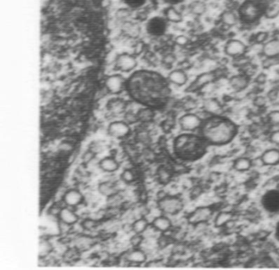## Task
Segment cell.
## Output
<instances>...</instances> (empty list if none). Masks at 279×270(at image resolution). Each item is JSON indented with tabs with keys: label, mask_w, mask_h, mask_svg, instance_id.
<instances>
[{
	"label": "cell",
	"mask_w": 279,
	"mask_h": 270,
	"mask_svg": "<svg viewBox=\"0 0 279 270\" xmlns=\"http://www.w3.org/2000/svg\"><path fill=\"white\" fill-rule=\"evenodd\" d=\"M83 200L82 193L78 190L75 189H71L65 192L63 197V202L65 204V206H68L70 207H76L82 204Z\"/></svg>",
	"instance_id": "cell-15"
},
{
	"label": "cell",
	"mask_w": 279,
	"mask_h": 270,
	"mask_svg": "<svg viewBox=\"0 0 279 270\" xmlns=\"http://www.w3.org/2000/svg\"></svg>",
	"instance_id": "cell-55"
},
{
	"label": "cell",
	"mask_w": 279,
	"mask_h": 270,
	"mask_svg": "<svg viewBox=\"0 0 279 270\" xmlns=\"http://www.w3.org/2000/svg\"><path fill=\"white\" fill-rule=\"evenodd\" d=\"M168 22L164 17H152L146 23V31L152 37L163 36L168 29Z\"/></svg>",
	"instance_id": "cell-8"
},
{
	"label": "cell",
	"mask_w": 279,
	"mask_h": 270,
	"mask_svg": "<svg viewBox=\"0 0 279 270\" xmlns=\"http://www.w3.org/2000/svg\"><path fill=\"white\" fill-rule=\"evenodd\" d=\"M220 21L227 26H234L239 21L238 15L233 11H226L220 15Z\"/></svg>",
	"instance_id": "cell-32"
},
{
	"label": "cell",
	"mask_w": 279,
	"mask_h": 270,
	"mask_svg": "<svg viewBox=\"0 0 279 270\" xmlns=\"http://www.w3.org/2000/svg\"><path fill=\"white\" fill-rule=\"evenodd\" d=\"M98 190L102 196L108 197L119 193V187L115 181H102L98 186Z\"/></svg>",
	"instance_id": "cell-22"
},
{
	"label": "cell",
	"mask_w": 279,
	"mask_h": 270,
	"mask_svg": "<svg viewBox=\"0 0 279 270\" xmlns=\"http://www.w3.org/2000/svg\"><path fill=\"white\" fill-rule=\"evenodd\" d=\"M233 168L239 173H246L253 168V159L249 156H240L233 162Z\"/></svg>",
	"instance_id": "cell-20"
},
{
	"label": "cell",
	"mask_w": 279,
	"mask_h": 270,
	"mask_svg": "<svg viewBox=\"0 0 279 270\" xmlns=\"http://www.w3.org/2000/svg\"><path fill=\"white\" fill-rule=\"evenodd\" d=\"M270 4V0H244L237 11L239 20L245 25L256 23L266 15Z\"/></svg>",
	"instance_id": "cell-4"
},
{
	"label": "cell",
	"mask_w": 279,
	"mask_h": 270,
	"mask_svg": "<svg viewBox=\"0 0 279 270\" xmlns=\"http://www.w3.org/2000/svg\"><path fill=\"white\" fill-rule=\"evenodd\" d=\"M95 153L94 151H92V149L87 151L83 153L82 156V160L85 164H89V163H92L94 159L95 158Z\"/></svg>",
	"instance_id": "cell-45"
},
{
	"label": "cell",
	"mask_w": 279,
	"mask_h": 270,
	"mask_svg": "<svg viewBox=\"0 0 279 270\" xmlns=\"http://www.w3.org/2000/svg\"><path fill=\"white\" fill-rule=\"evenodd\" d=\"M224 50L227 56L235 59V58L245 56L247 46L240 40L231 39L229 40L225 45Z\"/></svg>",
	"instance_id": "cell-11"
},
{
	"label": "cell",
	"mask_w": 279,
	"mask_h": 270,
	"mask_svg": "<svg viewBox=\"0 0 279 270\" xmlns=\"http://www.w3.org/2000/svg\"><path fill=\"white\" fill-rule=\"evenodd\" d=\"M132 232L135 234H143L150 224L145 217H139L132 223Z\"/></svg>",
	"instance_id": "cell-31"
},
{
	"label": "cell",
	"mask_w": 279,
	"mask_h": 270,
	"mask_svg": "<svg viewBox=\"0 0 279 270\" xmlns=\"http://www.w3.org/2000/svg\"><path fill=\"white\" fill-rule=\"evenodd\" d=\"M151 225L159 232L166 233L172 229V222L169 216L163 214L153 219Z\"/></svg>",
	"instance_id": "cell-17"
},
{
	"label": "cell",
	"mask_w": 279,
	"mask_h": 270,
	"mask_svg": "<svg viewBox=\"0 0 279 270\" xmlns=\"http://www.w3.org/2000/svg\"><path fill=\"white\" fill-rule=\"evenodd\" d=\"M163 17L168 20V22L173 23H179L183 20V15L173 6H169L163 11Z\"/></svg>",
	"instance_id": "cell-28"
},
{
	"label": "cell",
	"mask_w": 279,
	"mask_h": 270,
	"mask_svg": "<svg viewBox=\"0 0 279 270\" xmlns=\"http://www.w3.org/2000/svg\"><path fill=\"white\" fill-rule=\"evenodd\" d=\"M124 121H125L126 123L129 124V126L139 122H138L137 115H136V113H132V112L131 111L126 112V113H125Z\"/></svg>",
	"instance_id": "cell-46"
},
{
	"label": "cell",
	"mask_w": 279,
	"mask_h": 270,
	"mask_svg": "<svg viewBox=\"0 0 279 270\" xmlns=\"http://www.w3.org/2000/svg\"><path fill=\"white\" fill-rule=\"evenodd\" d=\"M268 141L272 146L279 147V129L270 130L268 135Z\"/></svg>",
	"instance_id": "cell-37"
},
{
	"label": "cell",
	"mask_w": 279,
	"mask_h": 270,
	"mask_svg": "<svg viewBox=\"0 0 279 270\" xmlns=\"http://www.w3.org/2000/svg\"><path fill=\"white\" fill-rule=\"evenodd\" d=\"M267 38H268V34L266 32H259L256 35V40L257 43H263L265 41H267Z\"/></svg>",
	"instance_id": "cell-48"
},
{
	"label": "cell",
	"mask_w": 279,
	"mask_h": 270,
	"mask_svg": "<svg viewBox=\"0 0 279 270\" xmlns=\"http://www.w3.org/2000/svg\"><path fill=\"white\" fill-rule=\"evenodd\" d=\"M206 11V5L202 1H196L191 4V11L196 15H202Z\"/></svg>",
	"instance_id": "cell-40"
},
{
	"label": "cell",
	"mask_w": 279,
	"mask_h": 270,
	"mask_svg": "<svg viewBox=\"0 0 279 270\" xmlns=\"http://www.w3.org/2000/svg\"><path fill=\"white\" fill-rule=\"evenodd\" d=\"M98 224H99L98 220H95V218H87L81 222V227L85 231H93L96 228Z\"/></svg>",
	"instance_id": "cell-36"
},
{
	"label": "cell",
	"mask_w": 279,
	"mask_h": 270,
	"mask_svg": "<svg viewBox=\"0 0 279 270\" xmlns=\"http://www.w3.org/2000/svg\"><path fill=\"white\" fill-rule=\"evenodd\" d=\"M203 120L198 113L187 112L181 116L179 120V126L184 133H196L200 130Z\"/></svg>",
	"instance_id": "cell-6"
},
{
	"label": "cell",
	"mask_w": 279,
	"mask_h": 270,
	"mask_svg": "<svg viewBox=\"0 0 279 270\" xmlns=\"http://www.w3.org/2000/svg\"><path fill=\"white\" fill-rule=\"evenodd\" d=\"M162 264L163 262H161L160 261H152L150 262L147 263V267H160L162 266Z\"/></svg>",
	"instance_id": "cell-52"
},
{
	"label": "cell",
	"mask_w": 279,
	"mask_h": 270,
	"mask_svg": "<svg viewBox=\"0 0 279 270\" xmlns=\"http://www.w3.org/2000/svg\"><path fill=\"white\" fill-rule=\"evenodd\" d=\"M76 245L78 248H86L90 247V245H92V238L90 237L83 236L78 238L76 240Z\"/></svg>",
	"instance_id": "cell-41"
},
{
	"label": "cell",
	"mask_w": 279,
	"mask_h": 270,
	"mask_svg": "<svg viewBox=\"0 0 279 270\" xmlns=\"http://www.w3.org/2000/svg\"><path fill=\"white\" fill-rule=\"evenodd\" d=\"M137 66L136 57L129 53L119 54L115 61V68L122 72H130Z\"/></svg>",
	"instance_id": "cell-10"
},
{
	"label": "cell",
	"mask_w": 279,
	"mask_h": 270,
	"mask_svg": "<svg viewBox=\"0 0 279 270\" xmlns=\"http://www.w3.org/2000/svg\"><path fill=\"white\" fill-rule=\"evenodd\" d=\"M263 208L269 213H279V190H270L262 198Z\"/></svg>",
	"instance_id": "cell-12"
},
{
	"label": "cell",
	"mask_w": 279,
	"mask_h": 270,
	"mask_svg": "<svg viewBox=\"0 0 279 270\" xmlns=\"http://www.w3.org/2000/svg\"><path fill=\"white\" fill-rule=\"evenodd\" d=\"M266 103H267V101H266V99L263 98V97H258V98L255 99V105L258 106V107H263L266 105Z\"/></svg>",
	"instance_id": "cell-50"
},
{
	"label": "cell",
	"mask_w": 279,
	"mask_h": 270,
	"mask_svg": "<svg viewBox=\"0 0 279 270\" xmlns=\"http://www.w3.org/2000/svg\"><path fill=\"white\" fill-rule=\"evenodd\" d=\"M122 197L119 193H115L114 195L107 197V204L109 207H117L120 205Z\"/></svg>",
	"instance_id": "cell-38"
},
{
	"label": "cell",
	"mask_w": 279,
	"mask_h": 270,
	"mask_svg": "<svg viewBox=\"0 0 279 270\" xmlns=\"http://www.w3.org/2000/svg\"><path fill=\"white\" fill-rule=\"evenodd\" d=\"M60 152H62V153H69V152H72L74 149L73 143H71L70 141H65L61 142L60 143L59 147H58Z\"/></svg>",
	"instance_id": "cell-44"
},
{
	"label": "cell",
	"mask_w": 279,
	"mask_h": 270,
	"mask_svg": "<svg viewBox=\"0 0 279 270\" xmlns=\"http://www.w3.org/2000/svg\"><path fill=\"white\" fill-rule=\"evenodd\" d=\"M131 133L130 126L125 121H117L109 124L108 133L117 139H123L127 137Z\"/></svg>",
	"instance_id": "cell-13"
},
{
	"label": "cell",
	"mask_w": 279,
	"mask_h": 270,
	"mask_svg": "<svg viewBox=\"0 0 279 270\" xmlns=\"http://www.w3.org/2000/svg\"><path fill=\"white\" fill-rule=\"evenodd\" d=\"M234 219V214L232 212L220 211L216 215L213 223L215 227H227L229 224L233 221Z\"/></svg>",
	"instance_id": "cell-24"
},
{
	"label": "cell",
	"mask_w": 279,
	"mask_h": 270,
	"mask_svg": "<svg viewBox=\"0 0 279 270\" xmlns=\"http://www.w3.org/2000/svg\"><path fill=\"white\" fill-rule=\"evenodd\" d=\"M144 240H145V237L143 234H135L134 233V235L131 237L130 244L134 248H138L143 244Z\"/></svg>",
	"instance_id": "cell-42"
},
{
	"label": "cell",
	"mask_w": 279,
	"mask_h": 270,
	"mask_svg": "<svg viewBox=\"0 0 279 270\" xmlns=\"http://www.w3.org/2000/svg\"><path fill=\"white\" fill-rule=\"evenodd\" d=\"M127 79L120 74H113L106 78L105 80V87L109 93L112 95H119L126 89Z\"/></svg>",
	"instance_id": "cell-9"
},
{
	"label": "cell",
	"mask_w": 279,
	"mask_h": 270,
	"mask_svg": "<svg viewBox=\"0 0 279 270\" xmlns=\"http://www.w3.org/2000/svg\"><path fill=\"white\" fill-rule=\"evenodd\" d=\"M215 79V75L213 73H204L198 76L197 79H195L193 82L191 88H193V91L195 89H201L206 85L209 84L210 82H213Z\"/></svg>",
	"instance_id": "cell-29"
},
{
	"label": "cell",
	"mask_w": 279,
	"mask_h": 270,
	"mask_svg": "<svg viewBox=\"0 0 279 270\" xmlns=\"http://www.w3.org/2000/svg\"><path fill=\"white\" fill-rule=\"evenodd\" d=\"M174 151L178 157L186 161H195L206 155L209 145L200 134L184 133L175 139Z\"/></svg>",
	"instance_id": "cell-3"
},
{
	"label": "cell",
	"mask_w": 279,
	"mask_h": 270,
	"mask_svg": "<svg viewBox=\"0 0 279 270\" xmlns=\"http://www.w3.org/2000/svg\"><path fill=\"white\" fill-rule=\"evenodd\" d=\"M267 123L270 127V130L279 129V109H274L267 115Z\"/></svg>",
	"instance_id": "cell-33"
},
{
	"label": "cell",
	"mask_w": 279,
	"mask_h": 270,
	"mask_svg": "<svg viewBox=\"0 0 279 270\" xmlns=\"http://www.w3.org/2000/svg\"><path fill=\"white\" fill-rule=\"evenodd\" d=\"M199 133L209 146L222 147L233 142L238 134V127L230 119L217 115L204 121Z\"/></svg>",
	"instance_id": "cell-2"
},
{
	"label": "cell",
	"mask_w": 279,
	"mask_h": 270,
	"mask_svg": "<svg viewBox=\"0 0 279 270\" xmlns=\"http://www.w3.org/2000/svg\"><path fill=\"white\" fill-rule=\"evenodd\" d=\"M205 111L211 115V116H217L220 115L222 107L220 102L215 99H209L205 101L203 104V109Z\"/></svg>",
	"instance_id": "cell-26"
},
{
	"label": "cell",
	"mask_w": 279,
	"mask_h": 270,
	"mask_svg": "<svg viewBox=\"0 0 279 270\" xmlns=\"http://www.w3.org/2000/svg\"><path fill=\"white\" fill-rule=\"evenodd\" d=\"M147 0H124L125 5L132 8V9H138L145 5Z\"/></svg>",
	"instance_id": "cell-39"
},
{
	"label": "cell",
	"mask_w": 279,
	"mask_h": 270,
	"mask_svg": "<svg viewBox=\"0 0 279 270\" xmlns=\"http://www.w3.org/2000/svg\"><path fill=\"white\" fill-rule=\"evenodd\" d=\"M263 55L267 58H277L279 56V40L272 39L265 44Z\"/></svg>",
	"instance_id": "cell-23"
},
{
	"label": "cell",
	"mask_w": 279,
	"mask_h": 270,
	"mask_svg": "<svg viewBox=\"0 0 279 270\" xmlns=\"http://www.w3.org/2000/svg\"><path fill=\"white\" fill-rule=\"evenodd\" d=\"M166 79L169 80V83H172L175 86H183L186 84L188 76L184 71L176 69L171 72Z\"/></svg>",
	"instance_id": "cell-21"
},
{
	"label": "cell",
	"mask_w": 279,
	"mask_h": 270,
	"mask_svg": "<svg viewBox=\"0 0 279 270\" xmlns=\"http://www.w3.org/2000/svg\"><path fill=\"white\" fill-rule=\"evenodd\" d=\"M277 237H278V239H279V224H278V225H277Z\"/></svg>",
	"instance_id": "cell-54"
},
{
	"label": "cell",
	"mask_w": 279,
	"mask_h": 270,
	"mask_svg": "<svg viewBox=\"0 0 279 270\" xmlns=\"http://www.w3.org/2000/svg\"><path fill=\"white\" fill-rule=\"evenodd\" d=\"M58 220L60 222L72 226L79 221V216L75 213V211H73L72 207L65 206L62 207L58 217Z\"/></svg>",
	"instance_id": "cell-19"
},
{
	"label": "cell",
	"mask_w": 279,
	"mask_h": 270,
	"mask_svg": "<svg viewBox=\"0 0 279 270\" xmlns=\"http://www.w3.org/2000/svg\"><path fill=\"white\" fill-rule=\"evenodd\" d=\"M249 83H250V76L243 73L233 75L231 79H229V84L236 92L244 91L249 86Z\"/></svg>",
	"instance_id": "cell-18"
},
{
	"label": "cell",
	"mask_w": 279,
	"mask_h": 270,
	"mask_svg": "<svg viewBox=\"0 0 279 270\" xmlns=\"http://www.w3.org/2000/svg\"><path fill=\"white\" fill-rule=\"evenodd\" d=\"M158 208L166 216H176L183 211L184 202L183 199L178 196L168 195L158 200Z\"/></svg>",
	"instance_id": "cell-5"
},
{
	"label": "cell",
	"mask_w": 279,
	"mask_h": 270,
	"mask_svg": "<svg viewBox=\"0 0 279 270\" xmlns=\"http://www.w3.org/2000/svg\"><path fill=\"white\" fill-rule=\"evenodd\" d=\"M126 89L136 102L151 108L163 106L171 95L169 80L154 71L133 72L127 79Z\"/></svg>",
	"instance_id": "cell-1"
},
{
	"label": "cell",
	"mask_w": 279,
	"mask_h": 270,
	"mask_svg": "<svg viewBox=\"0 0 279 270\" xmlns=\"http://www.w3.org/2000/svg\"><path fill=\"white\" fill-rule=\"evenodd\" d=\"M148 259L147 254L145 251L138 248H134L131 251H128L125 255V260L129 264H133V265H140L141 264H144L146 262Z\"/></svg>",
	"instance_id": "cell-16"
},
{
	"label": "cell",
	"mask_w": 279,
	"mask_h": 270,
	"mask_svg": "<svg viewBox=\"0 0 279 270\" xmlns=\"http://www.w3.org/2000/svg\"><path fill=\"white\" fill-rule=\"evenodd\" d=\"M260 156L264 167H275L279 165V147L272 146L265 149Z\"/></svg>",
	"instance_id": "cell-14"
},
{
	"label": "cell",
	"mask_w": 279,
	"mask_h": 270,
	"mask_svg": "<svg viewBox=\"0 0 279 270\" xmlns=\"http://www.w3.org/2000/svg\"><path fill=\"white\" fill-rule=\"evenodd\" d=\"M107 109L113 114H122V113H123L125 111L126 103L122 99H114L108 102Z\"/></svg>",
	"instance_id": "cell-27"
},
{
	"label": "cell",
	"mask_w": 279,
	"mask_h": 270,
	"mask_svg": "<svg viewBox=\"0 0 279 270\" xmlns=\"http://www.w3.org/2000/svg\"><path fill=\"white\" fill-rule=\"evenodd\" d=\"M214 209L210 206H201L193 210L188 216V222L193 226L200 224H207L213 218Z\"/></svg>",
	"instance_id": "cell-7"
},
{
	"label": "cell",
	"mask_w": 279,
	"mask_h": 270,
	"mask_svg": "<svg viewBox=\"0 0 279 270\" xmlns=\"http://www.w3.org/2000/svg\"><path fill=\"white\" fill-rule=\"evenodd\" d=\"M165 4H169L171 6L178 5L184 2V0H163Z\"/></svg>",
	"instance_id": "cell-51"
},
{
	"label": "cell",
	"mask_w": 279,
	"mask_h": 270,
	"mask_svg": "<svg viewBox=\"0 0 279 270\" xmlns=\"http://www.w3.org/2000/svg\"><path fill=\"white\" fill-rule=\"evenodd\" d=\"M62 206L58 204H53L48 209V214L50 215L51 217H59L60 213L62 209Z\"/></svg>",
	"instance_id": "cell-47"
},
{
	"label": "cell",
	"mask_w": 279,
	"mask_h": 270,
	"mask_svg": "<svg viewBox=\"0 0 279 270\" xmlns=\"http://www.w3.org/2000/svg\"><path fill=\"white\" fill-rule=\"evenodd\" d=\"M123 230L126 233L132 232V224H129V223H127V224H124Z\"/></svg>",
	"instance_id": "cell-53"
},
{
	"label": "cell",
	"mask_w": 279,
	"mask_h": 270,
	"mask_svg": "<svg viewBox=\"0 0 279 270\" xmlns=\"http://www.w3.org/2000/svg\"><path fill=\"white\" fill-rule=\"evenodd\" d=\"M136 174L134 172L132 171L130 169H125L122 174H121V179L123 183L126 184H130L133 183L136 180Z\"/></svg>",
	"instance_id": "cell-35"
},
{
	"label": "cell",
	"mask_w": 279,
	"mask_h": 270,
	"mask_svg": "<svg viewBox=\"0 0 279 270\" xmlns=\"http://www.w3.org/2000/svg\"><path fill=\"white\" fill-rule=\"evenodd\" d=\"M202 189L201 186H195L191 190V197L193 199L198 198L202 194Z\"/></svg>",
	"instance_id": "cell-49"
},
{
	"label": "cell",
	"mask_w": 279,
	"mask_h": 270,
	"mask_svg": "<svg viewBox=\"0 0 279 270\" xmlns=\"http://www.w3.org/2000/svg\"><path fill=\"white\" fill-rule=\"evenodd\" d=\"M136 115H137L138 122L141 123L147 124L150 123L154 119L155 112L152 108L146 106V107L140 109L136 113Z\"/></svg>",
	"instance_id": "cell-30"
},
{
	"label": "cell",
	"mask_w": 279,
	"mask_h": 270,
	"mask_svg": "<svg viewBox=\"0 0 279 270\" xmlns=\"http://www.w3.org/2000/svg\"><path fill=\"white\" fill-rule=\"evenodd\" d=\"M52 247L50 242L47 239L41 240L38 247V256L40 258H44L52 252Z\"/></svg>",
	"instance_id": "cell-34"
},
{
	"label": "cell",
	"mask_w": 279,
	"mask_h": 270,
	"mask_svg": "<svg viewBox=\"0 0 279 270\" xmlns=\"http://www.w3.org/2000/svg\"><path fill=\"white\" fill-rule=\"evenodd\" d=\"M99 167L102 171L106 173H114L119 168V163L113 157H106L99 161Z\"/></svg>",
	"instance_id": "cell-25"
},
{
	"label": "cell",
	"mask_w": 279,
	"mask_h": 270,
	"mask_svg": "<svg viewBox=\"0 0 279 270\" xmlns=\"http://www.w3.org/2000/svg\"><path fill=\"white\" fill-rule=\"evenodd\" d=\"M158 177L161 183H169L171 178L170 172L166 168H160L158 170Z\"/></svg>",
	"instance_id": "cell-43"
}]
</instances>
